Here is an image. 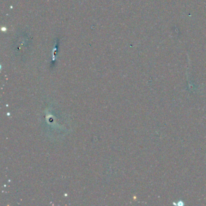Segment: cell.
Listing matches in <instances>:
<instances>
[]
</instances>
